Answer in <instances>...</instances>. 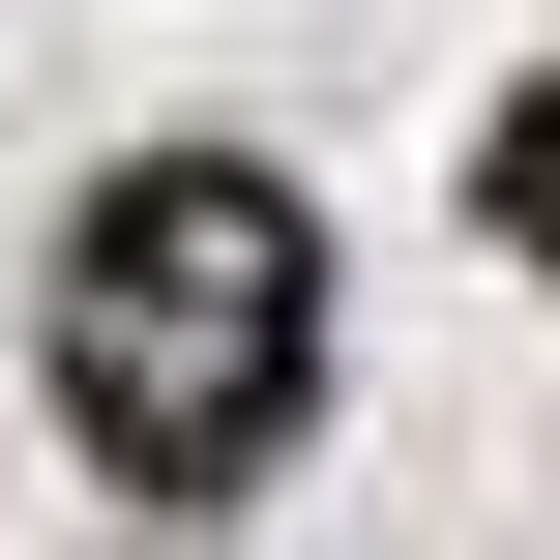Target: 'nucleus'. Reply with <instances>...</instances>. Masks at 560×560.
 <instances>
[{
	"mask_svg": "<svg viewBox=\"0 0 560 560\" xmlns=\"http://www.w3.org/2000/svg\"><path fill=\"white\" fill-rule=\"evenodd\" d=\"M59 384H89V443H118L148 502H236V472L295 443V384H325L295 177H236V148L89 177V207H59Z\"/></svg>",
	"mask_w": 560,
	"mask_h": 560,
	"instance_id": "f257e3e1",
	"label": "nucleus"
},
{
	"mask_svg": "<svg viewBox=\"0 0 560 560\" xmlns=\"http://www.w3.org/2000/svg\"><path fill=\"white\" fill-rule=\"evenodd\" d=\"M472 207H502V236L560 266V89H502V148H472Z\"/></svg>",
	"mask_w": 560,
	"mask_h": 560,
	"instance_id": "f03ea898",
	"label": "nucleus"
}]
</instances>
